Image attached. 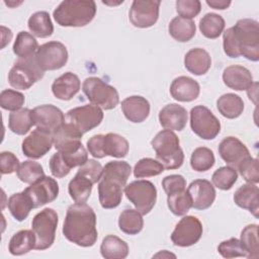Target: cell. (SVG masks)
Masks as SVG:
<instances>
[{
  "instance_id": "obj_1",
  "label": "cell",
  "mask_w": 259,
  "mask_h": 259,
  "mask_svg": "<svg viewBox=\"0 0 259 259\" xmlns=\"http://www.w3.org/2000/svg\"><path fill=\"white\" fill-rule=\"evenodd\" d=\"M63 235L68 241L80 247L93 246L98 236L93 208L85 202L70 205L63 225Z\"/></svg>"
},
{
  "instance_id": "obj_2",
  "label": "cell",
  "mask_w": 259,
  "mask_h": 259,
  "mask_svg": "<svg viewBox=\"0 0 259 259\" xmlns=\"http://www.w3.org/2000/svg\"><path fill=\"white\" fill-rule=\"evenodd\" d=\"M131 173L132 167L125 161H110L105 164L98 183V197L103 208L110 209L119 205Z\"/></svg>"
},
{
  "instance_id": "obj_3",
  "label": "cell",
  "mask_w": 259,
  "mask_h": 259,
  "mask_svg": "<svg viewBox=\"0 0 259 259\" xmlns=\"http://www.w3.org/2000/svg\"><path fill=\"white\" fill-rule=\"evenodd\" d=\"M96 14L92 0H65L54 10L53 16L61 26L81 27L89 24Z\"/></svg>"
},
{
  "instance_id": "obj_4",
  "label": "cell",
  "mask_w": 259,
  "mask_h": 259,
  "mask_svg": "<svg viewBox=\"0 0 259 259\" xmlns=\"http://www.w3.org/2000/svg\"><path fill=\"white\" fill-rule=\"evenodd\" d=\"M179 143L176 134L169 130L159 132L152 140L151 145L156 152V157L165 169H177L182 166L184 154Z\"/></svg>"
},
{
  "instance_id": "obj_5",
  "label": "cell",
  "mask_w": 259,
  "mask_h": 259,
  "mask_svg": "<svg viewBox=\"0 0 259 259\" xmlns=\"http://www.w3.org/2000/svg\"><path fill=\"white\" fill-rule=\"evenodd\" d=\"M233 28L234 38L240 56L247 60H259V24L251 18L239 19Z\"/></svg>"
},
{
  "instance_id": "obj_6",
  "label": "cell",
  "mask_w": 259,
  "mask_h": 259,
  "mask_svg": "<svg viewBox=\"0 0 259 259\" xmlns=\"http://www.w3.org/2000/svg\"><path fill=\"white\" fill-rule=\"evenodd\" d=\"M89 153L97 159L111 156L114 158H123L128 153V142L118 134L108 133L106 135H95L87 141Z\"/></svg>"
},
{
  "instance_id": "obj_7",
  "label": "cell",
  "mask_w": 259,
  "mask_h": 259,
  "mask_svg": "<svg viewBox=\"0 0 259 259\" xmlns=\"http://www.w3.org/2000/svg\"><path fill=\"white\" fill-rule=\"evenodd\" d=\"M82 90L92 104L105 110L113 109L119 102L117 90L98 77L86 78Z\"/></svg>"
},
{
  "instance_id": "obj_8",
  "label": "cell",
  "mask_w": 259,
  "mask_h": 259,
  "mask_svg": "<svg viewBox=\"0 0 259 259\" xmlns=\"http://www.w3.org/2000/svg\"><path fill=\"white\" fill-rule=\"evenodd\" d=\"M44 71L38 67L35 57L19 58L8 73L9 84L19 90L29 89L44 77Z\"/></svg>"
},
{
  "instance_id": "obj_9",
  "label": "cell",
  "mask_w": 259,
  "mask_h": 259,
  "mask_svg": "<svg viewBox=\"0 0 259 259\" xmlns=\"http://www.w3.org/2000/svg\"><path fill=\"white\" fill-rule=\"evenodd\" d=\"M58 213L55 209L47 207L37 212L31 222V230L35 235V250L49 249L55 242L58 227Z\"/></svg>"
},
{
  "instance_id": "obj_10",
  "label": "cell",
  "mask_w": 259,
  "mask_h": 259,
  "mask_svg": "<svg viewBox=\"0 0 259 259\" xmlns=\"http://www.w3.org/2000/svg\"><path fill=\"white\" fill-rule=\"evenodd\" d=\"M124 194L142 214L149 213L157 200L156 186L148 180H136L125 185Z\"/></svg>"
},
{
  "instance_id": "obj_11",
  "label": "cell",
  "mask_w": 259,
  "mask_h": 259,
  "mask_svg": "<svg viewBox=\"0 0 259 259\" xmlns=\"http://www.w3.org/2000/svg\"><path fill=\"white\" fill-rule=\"evenodd\" d=\"M102 119V109L94 104H85L83 106L72 108L65 116V121L82 135L98 126Z\"/></svg>"
},
{
  "instance_id": "obj_12",
  "label": "cell",
  "mask_w": 259,
  "mask_h": 259,
  "mask_svg": "<svg viewBox=\"0 0 259 259\" xmlns=\"http://www.w3.org/2000/svg\"><path fill=\"white\" fill-rule=\"evenodd\" d=\"M190 126L192 132L203 140H212L221 132L220 120L203 105H197L191 108Z\"/></svg>"
},
{
  "instance_id": "obj_13",
  "label": "cell",
  "mask_w": 259,
  "mask_h": 259,
  "mask_svg": "<svg viewBox=\"0 0 259 259\" xmlns=\"http://www.w3.org/2000/svg\"><path fill=\"white\" fill-rule=\"evenodd\" d=\"M34 57L38 67L45 72L63 68L68 62L69 55L65 45L53 40L41 45Z\"/></svg>"
},
{
  "instance_id": "obj_14",
  "label": "cell",
  "mask_w": 259,
  "mask_h": 259,
  "mask_svg": "<svg viewBox=\"0 0 259 259\" xmlns=\"http://www.w3.org/2000/svg\"><path fill=\"white\" fill-rule=\"evenodd\" d=\"M203 228L200 221L193 215L183 217L171 234V241L178 247H189L197 243L202 236Z\"/></svg>"
},
{
  "instance_id": "obj_15",
  "label": "cell",
  "mask_w": 259,
  "mask_h": 259,
  "mask_svg": "<svg viewBox=\"0 0 259 259\" xmlns=\"http://www.w3.org/2000/svg\"><path fill=\"white\" fill-rule=\"evenodd\" d=\"M159 0H135L130 9L128 18L136 27L147 28L153 26L159 18Z\"/></svg>"
},
{
  "instance_id": "obj_16",
  "label": "cell",
  "mask_w": 259,
  "mask_h": 259,
  "mask_svg": "<svg viewBox=\"0 0 259 259\" xmlns=\"http://www.w3.org/2000/svg\"><path fill=\"white\" fill-rule=\"evenodd\" d=\"M31 115L33 123L37 128L46 131L52 135L65 123V115L63 111L52 104H44L34 107L31 110Z\"/></svg>"
},
{
  "instance_id": "obj_17",
  "label": "cell",
  "mask_w": 259,
  "mask_h": 259,
  "mask_svg": "<svg viewBox=\"0 0 259 259\" xmlns=\"http://www.w3.org/2000/svg\"><path fill=\"white\" fill-rule=\"evenodd\" d=\"M30 198L33 207H39L54 201L59 194V184L52 178L45 176L39 181L30 184L23 190Z\"/></svg>"
},
{
  "instance_id": "obj_18",
  "label": "cell",
  "mask_w": 259,
  "mask_h": 259,
  "mask_svg": "<svg viewBox=\"0 0 259 259\" xmlns=\"http://www.w3.org/2000/svg\"><path fill=\"white\" fill-rule=\"evenodd\" d=\"M53 144V135L36 127L23 140L21 148L24 156L39 159L52 149Z\"/></svg>"
},
{
  "instance_id": "obj_19",
  "label": "cell",
  "mask_w": 259,
  "mask_h": 259,
  "mask_svg": "<svg viewBox=\"0 0 259 259\" xmlns=\"http://www.w3.org/2000/svg\"><path fill=\"white\" fill-rule=\"evenodd\" d=\"M219 154L228 166L235 169L246 158L250 157L248 148L238 138L227 137L219 145Z\"/></svg>"
},
{
  "instance_id": "obj_20",
  "label": "cell",
  "mask_w": 259,
  "mask_h": 259,
  "mask_svg": "<svg viewBox=\"0 0 259 259\" xmlns=\"http://www.w3.org/2000/svg\"><path fill=\"white\" fill-rule=\"evenodd\" d=\"M187 191L192 200V207L203 210L211 206L215 199L214 186L205 179H196L192 181Z\"/></svg>"
},
{
  "instance_id": "obj_21",
  "label": "cell",
  "mask_w": 259,
  "mask_h": 259,
  "mask_svg": "<svg viewBox=\"0 0 259 259\" xmlns=\"http://www.w3.org/2000/svg\"><path fill=\"white\" fill-rule=\"evenodd\" d=\"M188 115L186 109L176 103L165 105L159 112L160 124L169 131H182L187 122Z\"/></svg>"
},
{
  "instance_id": "obj_22",
  "label": "cell",
  "mask_w": 259,
  "mask_h": 259,
  "mask_svg": "<svg viewBox=\"0 0 259 259\" xmlns=\"http://www.w3.org/2000/svg\"><path fill=\"white\" fill-rule=\"evenodd\" d=\"M200 92L197 81L187 76H179L175 78L170 86L171 96L181 102H190L195 100Z\"/></svg>"
},
{
  "instance_id": "obj_23",
  "label": "cell",
  "mask_w": 259,
  "mask_h": 259,
  "mask_svg": "<svg viewBox=\"0 0 259 259\" xmlns=\"http://www.w3.org/2000/svg\"><path fill=\"white\" fill-rule=\"evenodd\" d=\"M223 81L229 88L243 91L253 84V76L247 68L240 65H232L224 70Z\"/></svg>"
},
{
  "instance_id": "obj_24",
  "label": "cell",
  "mask_w": 259,
  "mask_h": 259,
  "mask_svg": "<svg viewBox=\"0 0 259 259\" xmlns=\"http://www.w3.org/2000/svg\"><path fill=\"white\" fill-rule=\"evenodd\" d=\"M81 82L79 77L72 72H66L53 82L52 92L58 99L67 101L79 92Z\"/></svg>"
},
{
  "instance_id": "obj_25",
  "label": "cell",
  "mask_w": 259,
  "mask_h": 259,
  "mask_svg": "<svg viewBox=\"0 0 259 259\" xmlns=\"http://www.w3.org/2000/svg\"><path fill=\"white\" fill-rule=\"evenodd\" d=\"M121 110L130 121L143 122L149 116L150 103L143 96L133 95L121 101Z\"/></svg>"
},
{
  "instance_id": "obj_26",
  "label": "cell",
  "mask_w": 259,
  "mask_h": 259,
  "mask_svg": "<svg viewBox=\"0 0 259 259\" xmlns=\"http://www.w3.org/2000/svg\"><path fill=\"white\" fill-rule=\"evenodd\" d=\"M234 201L238 206L248 209L255 218H258L259 189L256 184L247 183L240 186L234 193Z\"/></svg>"
},
{
  "instance_id": "obj_27",
  "label": "cell",
  "mask_w": 259,
  "mask_h": 259,
  "mask_svg": "<svg viewBox=\"0 0 259 259\" xmlns=\"http://www.w3.org/2000/svg\"><path fill=\"white\" fill-rule=\"evenodd\" d=\"M184 66L193 75H204L211 66V58L204 49L194 48L186 53Z\"/></svg>"
},
{
  "instance_id": "obj_28",
  "label": "cell",
  "mask_w": 259,
  "mask_h": 259,
  "mask_svg": "<svg viewBox=\"0 0 259 259\" xmlns=\"http://www.w3.org/2000/svg\"><path fill=\"white\" fill-rule=\"evenodd\" d=\"M35 235L31 230H21L15 233L9 241L8 250L14 256H20L35 249Z\"/></svg>"
},
{
  "instance_id": "obj_29",
  "label": "cell",
  "mask_w": 259,
  "mask_h": 259,
  "mask_svg": "<svg viewBox=\"0 0 259 259\" xmlns=\"http://www.w3.org/2000/svg\"><path fill=\"white\" fill-rule=\"evenodd\" d=\"M168 30L170 35L175 40L180 42H186L195 35L196 27L192 19L176 16L170 21Z\"/></svg>"
},
{
  "instance_id": "obj_30",
  "label": "cell",
  "mask_w": 259,
  "mask_h": 259,
  "mask_svg": "<svg viewBox=\"0 0 259 259\" xmlns=\"http://www.w3.org/2000/svg\"><path fill=\"white\" fill-rule=\"evenodd\" d=\"M100 253L105 259H123L128 255V246L120 238L108 235L102 240Z\"/></svg>"
},
{
  "instance_id": "obj_31",
  "label": "cell",
  "mask_w": 259,
  "mask_h": 259,
  "mask_svg": "<svg viewBox=\"0 0 259 259\" xmlns=\"http://www.w3.org/2000/svg\"><path fill=\"white\" fill-rule=\"evenodd\" d=\"M217 107L223 116L234 119L243 113L244 102L239 95L234 93H226L219 97Z\"/></svg>"
},
{
  "instance_id": "obj_32",
  "label": "cell",
  "mask_w": 259,
  "mask_h": 259,
  "mask_svg": "<svg viewBox=\"0 0 259 259\" xmlns=\"http://www.w3.org/2000/svg\"><path fill=\"white\" fill-rule=\"evenodd\" d=\"M93 184L94 183L88 177L77 172L68 185V191L71 198L77 203L86 202L91 194Z\"/></svg>"
},
{
  "instance_id": "obj_33",
  "label": "cell",
  "mask_w": 259,
  "mask_h": 259,
  "mask_svg": "<svg viewBox=\"0 0 259 259\" xmlns=\"http://www.w3.org/2000/svg\"><path fill=\"white\" fill-rule=\"evenodd\" d=\"M7 206L12 217L18 222L24 221L29 214L30 210L34 208L30 198L24 191L12 194L8 198Z\"/></svg>"
},
{
  "instance_id": "obj_34",
  "label": "cell",
  "mask_w": 259,
  "mask_h": 259,
  "mask_svg": "<svg viewBox=\"0 0 259 259\" xmlns=\"http://www.w3.org/2000/svg\"><path fill=\"white\" fill-rule=\"evenodd\" d=\"M28 28L32 35L36 37H48L54 32V25L51 16L47 11H37L33 13L27 22Z\"/></svg>"
},
{
  "instance_id": "obj_35",
  "label": "cell",
  "mask_w": 259,
  "mask_h": 259,
  "mask_svg": "<svg viewBox=\"0 0 259 259\" xmlns=\"http://www.w3.org/2000/svg\"><path fill=\"white\" fill-rule=\"evenodd\" d=\"M34 125L29 108H21L16 111H12L9 114L8 126L9 130L19 136H23L29 132L31 126Z\"/></svg>"
},
{
  "instance_id": "obj_36",
  "label": "cell",
  "mask_w": 259,
  "mask_h": 259,
  "mask_svg": "<svg viewBox=\"0 0 259 259\" xmlns=\"http://www.w3.org/2000/svg\"><path fill=\"white\" fill-rule=\"evenodd\" d=\"M118 227L121 232L127 235L139 234L144 227L142 213L137 209L126 208L121 211L118 218Z\"/></svg>"
},
{
  "instance_id": "obj_37",
  "label": "cell",
  "mask_w": 259,
  "mask_h": 259,
  "mask_svg": "<svg viewBox=\"0 0 259 259\" xmlns=\"http://www.w3.org/2000/svg\"><path fill=\"white\" fill-rule=\"evenodd\" d=\"M38 48L37 40L32 34L27 31H20L13 44V53L21 59L29 58L35 55Z\"/></svg>"
},
{
  "instance_id": "obj_38",
  "label": "cell",
  "mask_w": 259,
  "mask_h": 259,
  "mask_svg": "<svg viewBox=\"0 0 259 259\" xmlns=\"http://www.w3.org/2000/svg\"><path fill=\"white\" fill-rule=\"evenodd\" d=\"M225 28V19L217 13H206L199 21V30L210 39L219 37Z\"/></svg>"
},
{
  "instance_id": "obj_39",
  "label": "cell",
  "mask_w": 259,
  "mask_h": 259,
  "mask_svg": "<svg viewBox=\"0 0 259 259\" xmlns=\"http://www.w3.org/2000/svg\"><path fill=\"white\" fill-rule=\"evenodd\" d=\"M16 174L20 181L27 184H33L45 177L42 166L32 160L22 162L19 165Z\"/></svg>"
},
{
  "instance_id": "obj_40",
  "label": "cell",
  "mask_w": 259,
  "mask_h": 259,
  "mask_svg": "<svg viewBox=\"0 0 259 259\" xmlns=\"http://www.w3.org/2000/svg\"><path fill=\"white\" fill-rule=\"evenodd\" d=\"M169 209L175 215H184L192 207V200L187 190H181L167 195Z\"/></svg>"
},
{
  "instance_id": "obj_41",
  "label": "cell",
  "mask_w": 259,
  "mask_h": 259,
  "mask_svg": "<svg viewBox=\"0 0 259 259\" xmlns=\"http://www.w3.org/2000/svg\"><path fill=\"white\" fill-rule=\"evenodd\" d=\"M215 159L212 151L205 147L196 148L190 158L191 168L197 172H205L214 165Z\"/></svg>"
},
{
  "instance_id": "obj_42",
  "label": "cell",
  "mask_w": 259,
  "mask_h": 259,
  "mask_svg": "<svg viewBox=\"0 0 259 259\" xmlns=\"http://www.w3.org/2000/svg\"><path fill=\"white\" fill-rule=\"evenodd\" d=\"M247 250V258L257 259L259 256L258 247V226L255 224L246 226L241 232V240Z\"/></svg>"
},
{
  "instance_id": "obj_43",
  "label": "cell",
  "mask_w": 259,
  "mask_h": 259,
  "mask_svg": "<svg viewBox=\"0 0 259 259\" xmlns=\"http://www.w3.org/2000/svg\"><path fill=\"white\" fill-rule=\"evenodd\" d=\"M238 179L237 170L230 166H224L215 170L211 180L215 187L222 190H229L233 187Z\"/></svg>"
},
{
  "instance_id": "obj_44",
  "label": "cell",
  "mask_w": 259,
  "mask_h": 259,
  "mask_svg": "<svg viewBox=\"0 0 259 259\" xmlns=\"http://www.w3.org/2000/svg\"><path fill=\"white\" fill-rule=\"evenodd\" d=\"M163 165L152 158H143L139 160L134 167V175L136 178L152 177L161 174L164 171Z\"/></svg>"
},
{
  "instance_id": "obj_45",
  "label": "cell",
  "mask_w": 259,
  "mask_h": 259,
  "mask_svg": "<svg viewBox=\"0 0 259 259\" xmlns=\"http://www.w3.org/2000/svg\"><path fill=\"white\" fill-rule=\"evenodd\" d=\"M24 95L16 90L5 89L0 93V105L5 110H19L24 104Z\"/></svg>"
},
{
  "instance_id": "obj_46",
  "label": "cell",
  "mask_w": 259,
  "mask_h": 259,
  "mask_svg": "<svg viewBox=\"0 0 259 259\" xmlns=\"http://www.w3.org/2000/svg\"><path fill=\"white\" fill-rule=\"evenodd\" d=\"M219 253L224 258H235V257H247V250L245 249L242 242L237 238H231L223 241L218 247Z\"/></svg>"
},
{
  "instance_id": "obj_47",
  "label": "cell",
  "mask_w": 259,
  "mask_h": 259,
  "mask_svg": "<svg viewBox=\"0 0 259 259\" xmlns=\"http://www.w3.org/2000/svg\"><path fill=\"white\" fill-rule=\"evenodd\" d=\"M237 169L248 183L257 184L259 182V169L257 159L250 156L242 161Z\"/></svg>"
},
{
  "instance_id": "obj_48",
  "label": "cell",
  "mask_w": 259,
  "mask_h": 259,
  "mask_svg": "<svg viewBox=\"0 0 259 259\" xmlns=\"http://www.w3.org/2000/svg\"><path fill=\"white\" fill-rule=\"evenodd\" d=\"M201 10V3L198 0H177L176 11L179 16L191 19Z\"/></svg>"
},
{
  "instance_id": "obj_49",
  "label": "cell",
  "mask_w": 259,
  "mask_h": 259,
  "mask_svg": "<svg viewBox=\"0 0 259 259\" xmlns=\"http://www.w3.org/2000/svg\"><path fill=\"white\" fill-rule=\"evenodd\" d=\"M103 167L101 164L93 159L87 160L83 165H81L77 172L88 177L93 183H97L100 180Z\"/></svg>"
},
{
  "instance_id": "obj_50",
  "label": "cell",
  "mask_w": 259,
  "mask_h": 259,
  "mask_svg": "<svg viewBox=\"0 0 259 259\" xmlns=\"http://www.w3.org/2000/svg\"><path fill=\"white\" fill-rule=\"evenodd\" d=\"M162 186L165 193L169 195L174 192L184 190L186 187V180L182 175L172 174V175L166 176L162 180Z\"/></svg>"
},
{
  "instance_id": "obj_51",
  "label": "cell",
  "mask_w": 259,
  "mask_h": 259,
  "mask_svg": "<svg viewBox=\"0 0 259 259\" xmlns=\"http://www.w3.org/2000/svg\"><path fill=\"white\" fill-rule=\"evenodd\" d=\"M19 165V160L13 153L5 151L0 154V171L2 175L17 171Z\"/></svg>"
},
{
  "instance_id": "obj_52",
  "label": "cell",
  "mask_w": 259,
  "mask_h": 259,
  "mask_svg": "<svg viewBox=\"0 0 259 259\" xmlns=\"http://www.w3.org/2000/svg\"><path fill=\"white\" fill-rule=\"evenodd\" d=\"M223 46H224V52L228 57H230V58H239L240 57V54H239V51L237 48V44L234 38V33H233L232 27H230L224 31Z\"/></svg>"
},
{
  "instance_id": "obj_53",
  "label": "cell",
  "mask_w": 259,
  "mask_h": 259,
  "mask_svg": "<svg viewBox=\"0 0 259 259\" xmlns=\"http://www.w3.org/2000/svg\"><path fill=\"white\" fill-rule=\"evenodd\" d=\"M50 170L52 175L57 178H63L70 173V170L65 166L58 152L55 153L50 159Z\"/></svg>"
},
{
  "instance_id": "obj_54",
  "label": "cell",
  "mask_w": 259,
  "mask_h": 259,
  "mask_svg": "<svg viewBox=\"0 0 259 259\" xmlns=\"http://www.w3.org/2000/svg\"><path fill=\"white\" fill-rule=\"evenodd\" d=\"M206 4L214 9L224 10L231 5L230 0H206Z\"/></svg>"
},
{
  "instance_id": "obj_55",
  "label": "cell",
  "mask_w": 259,
  "mask_h": 259,
  "mask_svg": "<svg viewBox=\"0 0 259 259\" xmlns=\"http://www.w3.org/2000/svg\"><path fill=\"white\" fill-rule=\"evenodd\" d=\"M11 38H12V31L8 27H5L4 25H1V39H2L1 49H4V47L7 44H9Z\"/></svg>"
},
{
  "instance_id": "obj_56",
  "label": "cell",
  "mask_w": 259,
  "mask_h": 259,
  "mask_svg": "<svg viewBox=\"0 0 259 259\" xmlns=\"http://www.w3.org/2000/svg\"><path fill=\"white\" fill-rule=\"evenodd\" d=\"M257 82H253V84L247 89V94L249 96V99L252 100L255 104L257 103Z\"/></svg>"
},
{
  "instance_id": "obj_57",
  "label": "cell",
  "mask_w": 259,
  "mask_h": 259,
  "mask_svg": "<svg viewBox=\"0 0 259 259\" xmlns=\"http://www.w3.org/2000/svg\"><path fill=\"white\" fill-rule=\"evenodd\" d=\"M176 257L174 254H172V253H169V252H167V250H163L162 252H159L158 254H156V255H154V257Z\"/></svg>"
}]
</instances>
